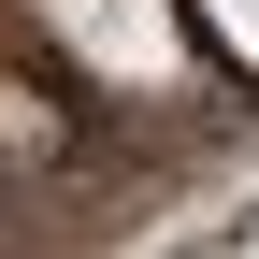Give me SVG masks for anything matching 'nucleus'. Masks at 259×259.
I'll use <instances>...</instances> for the list:
<instances>
[{"label":"nucleus","mask_w":259,"mask_h":259,"mask_svg":"<svg viewBox=\"0 0 259 259\" xmlns=\"http://www.w3.org/2000/svg\"><path fill=\"white\" fill-rule=\"evenodd\" d=\"M44 15H58V44L101 87H158L173 72V15H158V0H44Z\"/></svg>","instance_id":"f257e3e1"},{"label":"nucleus","mask_w":259,"mask_h":259,"mask_svg":"<svg viewBox=\"0 0 259 259\" xmlns=\"http://www.w3.org/2000/svg\"><path fill=\"white\" fill-rule=\"evenodd\" d=\"M202 15H216V44H231V58H259V0H202Z\"/></svg>","instance_id":"f03ea898"}]
</instances>
